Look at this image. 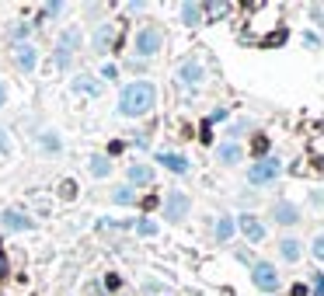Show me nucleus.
<instances>
[{
	"mask_svg": "<svg viewBox=\"0 0 324 296\" xmlns=\"http://www.w3.org/2000/svg\"><path fill=\"white\" fill-rule=\"evenodd\" d=\"M202 143H213V133H209V122H202V133H199Z\"/></svg>",
	"mask_w": 324,
	"mask_h": 296,
	"instance_id": "27",
	"label": "nucleus"
},
{
	"mask_svg": "<svg viewBox=\"0 0 324 296\" xmlns=\"http://www.w3.org/2000/svg\"><path fill=\"white\" fill-rule=\"evenodd\" d=\"M129 181H133V185H150V181H153V167L133 164V167H129Z\"/></svg>",
	"mask_w": 324,
	"mask_h": 296,
	"instance_id": "11",
	"label": "nucleus"
},
{
	"mask_svg": "<svg viewBox=\"0 0 324 296\" xmlns=\"http://www.w3.org/2000/svg\"><path fill=\"white\" fill-rule=\"evenodd\" d=\"M293 296H307V286H303V282H296V286H293Z\"/></svg>",
	"mask_w": 324,
	"mask_h": 296,
	"instance_id": "29",
	"label": "nucleus"
},
{
	"mask_svg": "<svg viewBox=\"0 0 324 296\" xmlns=\"http://www.w3.org/2000/svg\"><path fill=\"white\" fill-rule=\"evenodd\" d=\"M240 230H244V234H248V241H255V244L265 237V227L258 223L255 216H240Z\"/></svg>",
	"mask_w": 324,
	"mask_h": 296,
	"instance_id": "8",
	"label": "nucleus"
},
{
	"mask_svg": "<svg viewBox=\"0 0 324 296\" xmlns=\"http://www.w3.org/2000/svg\"><path fill=\"white\" fill-rule=\"evenodd\" d=\"M108 171H112V164H108L105 157H94V161H91V174H94V178H105Z\"/></svg>",
	"mask_w": 324,
	"mask_h": 296,
	"instance_id": "19",
	"label": "nucleus"
},
{
	"mask_svg": "<svg viewBox=\"0 0 324 296\" xmlns=\"http://www.w3.org/2000/svg\"><path fill=\"white\" fill-rule=\"evenodd\" d=\"M94 46H98L101 53L112 46V25H101V28H98V35H94Z\"/></svg>",
	"mask_w": 324,
	"mask_h": 296,
	"instance_id": "16",
	"label": "nucleus"
},
{
	"mask_svg": "<svg viewBox=\"0 0 324 296\" xmlns=\"http://www.w3.org/2000/svg\"><path fill=\"white\" fill-rule=\"evenodd\" d=\"M4 227H7V230H31V219H28L25 213H11V209H7V213H4Z\"/></svg>",
	"mask_w": 324,
	"mask_h": 296,
	"instance_id": "9",
	"label": "nucleus"
},
{
	"mask_svg": "<svg viewBox=\"0 0 324 296\" xmlns=\"http://www.w3.org/2000/svg\"><path fill=\"white\" fill-rule=\"evenodd\" d=\"M251 279H255V286H258V289H265V293H275V289H279V275H275V269H272V265H255Z\"/></svg>",
	"mask_w": 324,
	"mask_h": 296,
	"instance_id": "5",
	"label": "nucleus"
},
{
	"mask_svg": "<svg viewBox=\"0 0 324 296\" xmlns=\"http://www.w3.org/2000/svg\"><path fill=\"white\" fill-rule=\"evenodd\" d=\"M153 98H157L153 84L136 81V84L122 87V98H118V112H122V115H129V119H140V115H147V112H150Z\"/></svg>",
	"mask_w": 324,
	"mask_h": 296,
	"instance_id": "1",
	"label": "nucleus"
},
{
	"mask_svg": "<svg viewBox=\"0 0 324 296\" xmlns=\"http://www.w3.org/2000/svg\"><path fill=\"white\" fill-rule=\"evenodd\" d=\"M251 146H255V154H265V150H268V136H255Z\"/></svg>",
	"mask_w": 324,
	"mask_h": 296,
	"instance_id": "25",
	"label": "nucleus"
},
{
	"mask_svg": "<svg viewBox=\"0 0 324 296\" xmlns=\"http://www.w3.org/2000/svg\"><path fill=\"white\" fill-rule=\"evenodd\" d=\"M112 199H115V202H122V206H129L136 195H133V188H115V192H112Z\"/></svg>",
	"mask_w": 324,
	"mask_h": 296,
	"instance_id": "21",
	"label": "nucleus"
},
{
	"mask_svg": "<svg viewBox=\"0 0 324 296\" xmlns=\"http://www.w3.org/2000/svg\"><path fill=\"white\" fill-rule=\"evenodd\" d=\"M73 87H80V91H88V94H94V98L101 94V87H98V84H91V81H77Z\"/></svg>",
	"mask_w": 324,
	"mask_h": 296,
	"instance_id": "22",
	"label": "nucleus"
},
{
	"mask_svg": "<svg viewBox=\"0 0 324 296\" xmlns=\"http://www.w3.org/2000/svg\"><path fill=\"white\" fill-rule=\"evenodd\" d=\"M160 42H164V35H160V28H143L136 35V53L140 56H153L160 49Z\"/></svg>",
	"mask_w": 324,
	"mask_h": 296,
	"instance_id": "2",
	"label": "nucleus"
},
{
	"mask_svg": "<svg viewBox=\"0 0 324 296\" xmlns=\"http://www.w3.org/2000/svg\"><path fill=\"white\" fill-rule=\"evenodd\" d=\"M279 167H282V164H279L275 157H268V161H258V164L248 171V181H255V185H262V181H272V178L279 174Z\"/></svg>",
	"mask_w": 324,
	"mask_h": 296,
	"instance_id": "3",
	"label": "nucleus"
},
{
	"mask_svg": "<svg viewBox=\"0 0 324 296\" xmlns=\"http://www.w3.org/2000/svg\"><path fill=\"white\" fill-rule=\"evenodd\" d=\"M7 101V87H4V81H0V105Z\"/></svg>",
	"mask_w": 324,
	"mask_h": 296,
	"instance_id": "31",
	"label": "nucleus"
},
{
	"mask_svg": "<svg viewBox=\"0 0 324 296\" xmlns=\"http://www.w3.org/2000/svg\"><path fill=\"white\" fill-rule=\"evenodd\" d=\"M314 258H321V262H324V234L314 241Z\"/></svg>",
	"mask_w": 324,
	"mask_h": 296,
	"instance_id": "26",
	"label": "nucleus"
},
{
	"mask_svg": "<svg viewBox=\"0 0 324 296\" xmlns=\"http://www.w3.org/2000/svg\"><path fill=\"white\" fill-rule=\"evenodd\" d=\"M220 161H223V164H237V161H240V146H237V143H223V146H220Z\"/></svg>",
	"mask_w": 324,
	"mask_h": 296,
	"instance_id": "14",
	"label": "nucleus"
},
{
	"mask_svg": "<svg viewBox=\"0 0 324 296\" xmlns=\"http://www.w3.org/2000/svg\"><path fill=\"white\" fill-rule=\"evenodd\" d=\"M11 146H7V136H4V129H0V154H7Z\"/></svg>",
	"mask_w": 324,
	"mask_h": 296,
	"instance_id": "28",
	"label": "nucleus"
},
{
	"mask_svg": "<svg viewBox=\"0 0 324 296\" xmlns=\"http://www.w3.org/2000/svg\"><path fill=\"white\" fill-rule=\"evenodd\" d=\"M282 258H286V262H296V258H300V244L296 241H282Z\"/></svg>",
	"mask_w": 324,
	"mask_h": 296,
	"instance_id": "17",
	"label": "nucleus"
},
{
	"mask_svg": "<svg viewBox=\"0 0 324 296\" xmlns=\"http://www.w3.org/2000/svg\"><path fill=\"white\" fill-rule=\"evenodd\" d=\"M181 18H185V25H199L202 21V7L199 4H185L181 7Z\"/></svg>",
	"mask_w": 324,
	"mask_h": 296,
	"instance_id": "15",
	"label": "nucleus"
},
{
	"mask_svg": "<svg viewBox=\"0 0 324 296\" xmlns=\"http://www.w3.org/2000/svg\"><path fill=\"white\" fill-rule=\"evenodd\" d=\"M157 161L164 164L168 171H178V174H185V171H188V161H185V157H178V154H160Z\"/></svg>",
	"mask_w": 324,
	"mask_h": 296,
	"instance_id": "12",
	"label": "nucleus"
},
{
	"mask_svg": "<svg viewBox=\"0 0 324 296\" xmlns=\"http://www.w3.org/2000/svg\"><path fill=\"white\" fill-rule=\"evenodd\" d=\"M188 213V195H181V192H171L168 199H164V216L171 219V223H178V219Z\"/></svg>",
	"mask_w": 324,
	"mask_h": 296,
	"instance_id": "4",
	"label": "nucleus"
},
{
	"mask_svg": "<svg viewBox=\"0 0 324 296\" xmlns=\"http://www.w3.org/2000/svg\"><path fill=\"white\" fill-rule=\"evenodd\" d=\"M296 219H300V213H296V206H290V202H279L275 206V223H296Z\"/></svg>",
	"mask_w": 324,
	"mask_h": 296,
	"instance_id": "10",
	"label": "nucleus"
},
{
	"mask_svg": "<svg viewBox=\"0 0 324 296\" xmlns=\"http://www.w3.org/2000/svg\"><path fill=\"white\" fill-rule=\"evenodd\" d=\"M178 77H181L185 84H199V81H202V66H199V63H181Z\"/></svg>",
	"mask_w": 324,
	"mask_h": 296,
	"instance_id": "13",
	"label": "nucleus"
},
{
	"mask_svg": "<svg viewBox=\"0 0 324 296\" xmlns=\"http://www.w3.org/2000/svg\"><path fill=\"white\" fill-rule=\"evenodd\" d=\"M230 234H234V219L223 216L220 223H216V237H220V241H230Z\"/></svg>",
	"mask_w": 324,
	"mask_h": 296,
	"instance_id": "18",
	"label": "nucleus"
},
{
	"mask_svg": "<svg viewBox=\"0 0 324 296\" xmlns=\"http://www.w3.org/2000/svg\"><path fill=\"white\" fill-rule=\"evenodd\" d=\"M77 39H80V35H77L73 28H70V31H63V39H59V49H56V59H53V66H56V70H59V66H63V63L70 59V49L77 46Z\"/></svg>",
	"mask_w": 324,
	"mask_h": 296,
	"instance_id": "6",
	"label": "nucleus"
},
{
	"mask_svg": "<svg viewBox=\"0 0 324 296\" xmlns=\"http://www.w3.org/2000/svg\"><path fill=\"white\" fill-rule=\"evenodd\" d=\"M314 293H317V296H324V279H317V282H314Z\"/></svg>",
	"mask_w": 324,
	"mask_h": 296,
	"instance_id": "30",
	"label": "nucleus"
},
{
	"mask_svg": "<svg viewBox=\"0 0 324 296\" xmlns=\"http://www.w3.org/2000/svg\"><path fill=\"white\" fill-rule=\"evenodd\" d=\"M136 230H140L143 237H153V234H157V227L150 223V219H140V223H136Z\"/></svg>",
	"mask_w": 324,
	"mask_h": 296,
	"instance_id": "23",
	"label": "nucleus"
},
{
	"mask_svg": "<svg viewBox=\"0 0 324 296\" xmlns=\"http://www.w3.org/2000/svg\"><path fill=\"white\" fill-rule=\"evenodd\" d=\"M59 199H66V202H73V199H77V181H70V178H66V181L59 185Z\"/></svg>",
	"mask_w": 324,
	"mask_h": 296,
	"instance_id": "20",
	"label": "nucleus"
},
{
	"mask_svg": "<svg viewBox=\"0 0 324 296\" xmlns=\"http://www.w3.org/2000/svg\"><path fill=\"white\" fill-rule=\"evenodd\" d=\"M35 56H38V49H35L31 42H21V46L14 49V59H18V66H21L25 73H31V70H35Z\"/></svg>",
	"mask_w": 324,
	"mask_h": 296,
	"instance_id": "7",
	"label": "nucleus"
},
{
	"mask_svg": "<svg viewBox=\"0 0 324 296\" xmlns=\"http://www.w3.org/2000/svg\"><path fill=\"white\" fill-rule=\"evenodd\" d=\"M279 42H286V31H272V35H265V42H262V46H279Z\"/></svg>",
	"mask_w": 324,
	"mask_h": 296,
	"instance_id": "24",
	"label": "nucleus"
}]
</instances>
